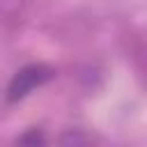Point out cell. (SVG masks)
I'll use <instances>...</instances> for the list:
<instances>
[{
    "mask_svg": "<svg viewBox=\"0 0 147 147\" xmlns=\"http://www.w3.org/2000/svg\"><path fill=\"white\" fill-rule=\"evenodd\" d=\"M51 74L53 71L46 64H28V67H23L11 78V83L7 87V99L9 101H18V99L28 96L34 87H39L41 83H46L51 78Z\"/></svg>",
    "mask_w": 147,
    "mask_h": 147,
    "instance_id": "obj_1",
    "label": "cell"
},
{
    "mask_svg": "<svg viewBox=\"0 0 147 147\" xmlns=\"http://www.w3.org/2000/svg\"><path fill=\"white\" fill-rule=\"evenodd\" d=\"M94 138L83 129H69L60 136V147H92Z\"/></svg>",
    "mask_w": 147,
    "mask_h": 147,
    "instance_id": "obj_2",
    "label": "cell"
},
{
    "mask_svg": "<svg viewBox=\"0 0 147 147\" xmlns=\"http://www.w3.org/2000/svg\"><path fill=\"white\" fill-rule=\"evenodd\" d=\"M21 145H23V147H44V136L37 133V131H28V133L23 136Z\"/></svg>",
    "mask_w": 147,
    "mask_h": 147,
    "instance_id": "obj_3",
    "label": "cell"
}]
</instances>
